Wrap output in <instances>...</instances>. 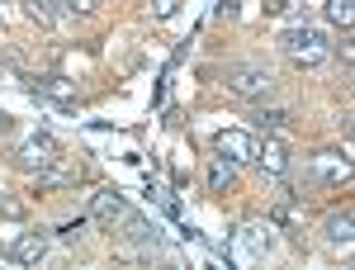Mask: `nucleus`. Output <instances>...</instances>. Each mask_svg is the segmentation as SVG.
<instances>
[{
	"mask_svg": "<svg viewBox=\"0 0 355 270\" xmlns=\"http://www.w3.org/2000/svg\"><path fill=\"white\" fill-rule=\"evenodd\" d=\"M279 48H284V57H289L294 67H322V62L331 57L327 33H322V28H313V24L289 28V33L279 38Z\"/></svg>",
	"mask_w": 355,
	"mask_h": 270,
	"instance_id": "1",
	"label": "nucleus"
},
{
	"mask_svg": "<svg viewBox=\"0 0 355 270\" xmlns=\"http://www.w3.org/2000/svg\"><path fill=\"white\" fill-rule=\"evenodd\" d=\"M227 90L232 95H242V100H261V95H270L275 76L266 71V67H227Z\"/></svg>",
	"mask_w": 355,
	"mask_h": 270,
	"instance_id": "2",
	"label": "nucleus"
},
{
	"mask_svg": "<svg viewBox=\"0 0 355 270\" xmlns=\"http://www.w3.org/2000/svg\"><path fill=\"white\" fill-rule=\"evenodd\" d=\"M57 157V137L53 133H28L19 147H15V162L24 166V171H43V166Z\"/></svg>",
	"mask_w": 355,
	"mask_h": 270,
	"instance_id": "3",
	"label": "nucleus"
},
{
	"mask_svg": "<svg viewBox=\"0 0 355 270\" xmlns=\"http://www.w3.org/2000/svg\"><path fill=\"white\" fill-rule=\"evenodd\" d=\"M214 152L227 157V162H251L256 157V133H246V128H218L214 133Z\"/></svg>",
	"mask_w": 355,
	"mask_h": 270,
	"instance_id": "4",
	"label": "nucleus"
},
{
	"mask_svg": "<svg viewBox=\"0 0 355 270\" xmlns=\"http://www.w3.org/2000/svg\"><path fill=\"white\" fill-rule=\"evenodd\" d=\"M81 176H85L81 162H71V157H62V152H57L43 171H33V185H38V189H62V185H76Z\"/></svg>",
	"mask_w": 355,
	"mask_h": 270,
	"instance_id": "5",
	"label": "nucleus"
},
{
	"mask_svg": "<svg viewBox=\"0 0 355 270\" xmlns=\"http://www.w3.org/2000/svg\"><path fill=\"white\" fill-rule=\"evenodd\" d=\"M90 218H95V223H105V228H114V223H123V218H128V199H123V189H114V185L95 189V204H90Z\"/></svg>",
	"mask_w": 355,
	"mask_h": 270,
	"instance_id": "6",
	"label": "nucleus"
},
{
	"mask_svg": "<svg viewBox=\"0 0 355 270\" xmlns=\"http://www.w3.org/2000/svg\"><path fill=\"white\" fill-rule=\"evenodd\" d=\"M33 95H43V100H53V105H76L81 100V90H76V81L71 76H33V81H24Z\"/></svg>",
	"mask_w": 355,
	"mask_h": 270,
	"instance_id": "7",
	"label": "nucleus"
},
{
	"mask_svg": "<svg viewBox=\"0 0 355 270\" xmlns=\"http://www.w3.org/2000/svg\"><path fill=\"white\" fill-rule=\"evenodd\" d=\"M313 176H318L322 185H346V180H351V157L327 147V152H318V157H313Z\"/></svg>",
	"mask_w": 355,
	"mask_h": 270,
	"instance_id": "8",
	"label": "nucleus"
},
{
	"mask_svg": "<svg viewBox=\"0 0 355 270\" xmlns=\"http://www.w3.org/2000/svg\"><path fill=\"white\" fill-rule=\"evenodd\" d=\"M251 162L261 166L266 176L279 180V176H289V147H284L279 137H266V142H256V157H251Z\"/></svg>",
	"mask_w": 355,
	"mask_h": 270,
	"instance_id": "9",
	"label": "nucleus"
},
{
	"mask_svg": "<svg viewBox=\"0 0 355 270\" xmlns=\"http://www.w3.org/2000/svg\"><path fill=\"white\" fill-rule=\"evenodd\" d=\"M322 237H327V246H336V251H351V242H355V218H351V209L327 214V223H322Z\"/></svg>",
	"mask_w": 355,
	"mask_h": 270,
	"instance_id": "10",
	"label": "nucleus"
},
{
	"mask_svg": "<svg viewBox=\"0 0 355 270\" xmlns=\"http://www.w3.org/2000/svg\"><path fill=\"white\" fill-rule=\"evenodd\" d=\"M10 256H15L19 266H38V261L48 256V233H19V237L10 242Z\"/></svg>",
	"mask_w": 355,
	"mask_h": 270,
	"instance_id": "11",
	"label": "nucleus"
},
{
	"mask_svg": "<svg viewBox=\"0 0 355 270\" xmlns=\"http://www.w3.org/2000/svg\"><path fill=\"white\" fill-rule=\"evenodd\" d=\"M24 10H28V19H38V24H48V28H57L62 19H71L67 0H24Z\"/></svg>",
	"mask_w": 355,
	"mask_h": 270,
	"instance_id": "12",
	"label": "nucleus"
},
{
	"mask_svg": "<svg viewBox=\"0 0 355 270\" xmlns=\"http://www.w3.org/2000/svg\"><path fill=\"white\" fill-rule=\"evenodd\" d=\"M261 251H270V228H261V223H251V228H242V242H237V256H242V261H256Z\"/></svg>",
	"mask_w": 355,
	"mask_h": 270,
	"instance_id": "13",
	"label": "nucleus"
},
{
	"mask_svg": "<svg viewBox=\"0 0 355 270\" xmlns=\"http://www.w3.org/2000/svg\"><path fill=\"white\" fill-rule=\"evenodd\" d=\"M232 185H237L232 162H227V157H214V166H209V189H214V194H227Z\"/></svg>",
	"mask_w": 355,
	"mask_h": 270,
	"instance_id": "14",
	"label": "nucleus"
},
{
	"mask_svg": "<svg viewBox=\"0 0 355 270\" xmlns=\"http://www.w3.org/2000/svg\"><path fill=\"white\" fill-rule=\"evenodd\" d=\"M327 19L341 33H351V24H355V0H327Z\"/></svg>",
	"mask_w": 355,
	"mask_h": 270,
	"instance_id": "15",
	"label": "nucleus"
},
{
	"mask_svg": "<svg viewBox=\"0 0 355 270\" xmlns=\"http://www.w3.org/2000/svg\"><path fill=\"white\" fill-rule=\"evenodd\" d=\"M123 223H128V237H133V242H142V246H157V228H147V218L128 214Z\"/></svg>",
	"mask_w": 355,
	"mask_h": 270,
	"instance_id": "16",
	"label": "nucleus"
},
{
	"mask_svg": "<svg viewBox=\"0 0 355 270\" xmlns=\"http://www.w3.org/2000/svg\"><path fill=\"white\" fill-rule=\"evenodd\" d=\"M180 5H185V0H147V15H152L157 24H166V19L180 15Z\"/></svg>",
	"mask_w": 355,
	"mask_h": 270,
	"instance_id": "17",
	"label": "nucleus"
},
{
	"mask_svg": "<svg viewBox=\"0 0 355 270\" xmlns=\"http://www.w3.org/2000/svg\"><path fill=\"white\" fill-rule=\"evenodd\" d=\"M284 124H289L284 109H261V114H256V128H266V133H279Z\"/></svg>",
	"mask_w": 355,
	"mask_h": 270,
	"instance_id": "18",
	"label": "nucleus"
},
{
	"mask_svg": "<svg viewBox=\"0 0 355 270\" xmlns=\"http://www.w3.org/2000/svg\"><path fill=\"white\" fill-rule=\"evenodd\" d=\"M81 233H85L81 218H76V223H67V228H57V237H62V242H81Z\"/></svg>",
	"mask_w": 355,
	"mask_h": 270,
	"instance_id": "19",
	"label": "nucleus"
},
{
	"mask_svg": "<svg viewBox=\"0 0 355 270\" xmlns=\"http://www.w3.org/2000/svg\"><path fill=\"white\" fill-rule=\"evenodd\" d=\"M0 218H24V204L19 199H0Z\"/></svg>",
	"mask_w": 355,
	"mask_h": 270,
	"instance_id": "20",
	"label": "nucleus"
},
{
	"mask_svg": "<svg viewBox=\"0 0 355 270\" xmlns=\"http://www.w3.org/2000/svg\"><path fill=\"white\" fill-rule=\"evenodd\" d=\"M336 57H341V67H351V62H355V48H351V38H341V43H336Z\"/></svg>",
	"mask_w": 355,
	"mask_h": 270,
	"instance_id": "21",
	"label": "nucleus"
},
{
	"mask_svg": "<svg viewBox=\"0 0 355 270\" xmlns=\"http://www.w3.org/2000/svg\"><path fill=\"white\" fill-rule=\"evenodd\" d=\"M95 5H100V0H67V10H71V15H90Z\"/></svg>",
	"mask_w": 355,
	"mask_h": 270,
	"instance_id": "22",
	"label": "nucleus"
},
{
	"mask_svg": "<svg viewBox=\"0 0 355 270\" xmlns=\"http://www.w3.org/2000/svg\"><path fill=\"white\" fill-rule=\"evenodd\" d=\"M218 15H227V19H232V15H237V0H218Z\"/></svg>",
	"mask_w": 355,
	"mask_h": 270,
	"instance_id": "23",
	"label": "nucleus"
},
{
	"mask_svg": "<svg viewBox=\"0 0 355 270\" xmlns=\"http://www.w3.org/2000/svg\"><path fill=\"white\" fill-rule=\"evenodd\" d=\"M10 128H15V119H10V114H5V109H0V137L10 133Z\"/></svg>",
	"mask_w": 355,
	"mask_h": 270,
	"instance_id": "24",
	"label": "nucleus"
}]
</instances>
